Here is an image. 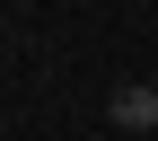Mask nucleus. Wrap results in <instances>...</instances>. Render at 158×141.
<instances>
[{
	"mask_svg": "<svg viewBox=\"0 0 158 141\" xmlns=\"http://www.w3.org/2000/svg\"><path fill=\"white\" fill-rule=\"evenodd\" d=\"M106 124L114 132H158V79H123L106 97Z\"/></svg>",
	"mask_w": 158,
	"mask_h": 141,
	"instance_id": "f257e3e1",
	"label": "nucleus"
}]
</instances>
